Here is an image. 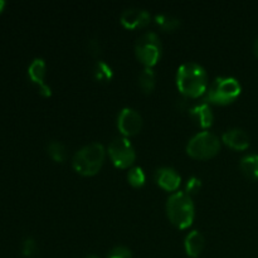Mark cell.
Segmentation results:
<instances>
[{"label": "cell", "mask_w": 258, "mask_h": 258, "mask_svg": "<svg viewBox=\"0 0 258 258\" xmlns=\"http://www.w3.org/2000/svg\"><path fill=\"white\" fill-rule=\"evenodd\" d=\"M176 86L181 95L197 98L208 90V73L197 62H185L176 71Z\"/></svg>", "instance_id": "cell-1"}, {"label": "cell", "mask_w": 258, "mask_h": 258, "mask_svg": "<svg viewBox=\"0 0 258 258\" xmlns=\"http://www.w3.org/2000/svg\"><path fill=\"white\" fill-rule=\"evenodd\" d=\"M106 149L100 143H90L82 146L75 153L72 158V165L81 175H95L102 168L105 163Z\"/></svg>", "instance_id": "cell-2"}, {"label": "cell", "mask_w": 258, "mask_h": 258, "mask_svg": "<svg viewBox=\"0 0 258 258\" xmlns=\"http://www.w3.org/2000/svg\"><path fill=\"white\" fill-rule=\"evenodd\" d=\"M166 214L174 226L185 229L191 226L196 216V207L186 191H175L166 201Z\"/></svg>", "instance_id": "cell-3"}, {"label": "cell", "mask_w": 258, "mask_h": 258, "mask_svg": "<svg viewBox=\"0 0 258 258\" xmlns=\"http://www.w3.org/2000/svg\"><path fill=\"white\" fill-rule=\"evenodd\" d=\"M242 92V86L234 77H217L206 92V101L216 105H228Z\"/></svg>", "instance_id": "cell-4"}, {"label": "cell", "mask_w": 258, "mask_h": 258, "mask_svg": "<svg viewBox=\"0 0 258 258\" xmlns=\"http://www.w3.org/2000/svg\"><path fill=\"white\" fill-rule=\"evenodd\" d=\"M221 149V140L211 131H201L196 134L186 144V153L189 156L199 160L211 159Z\"/></svg>", "instance_id": "cell-5"}, {"label": "cell", "mask_w": 258, "mask_h": 258, "mask_svg": "<svg viewBox=\"0 0 258 258\" xmlns=\"http://www.w3.org/2000/svg\"><path fill=\"white\" fill-rule=\"evenodd\" d=\"M135 54L145 67H153L161 57V42L155 32H145L136 39Z\"/></svg>", "instance_id": "cell-6"}, {"label": "cell", "mask_w": 258, "mask_h": 258, "mask_svg": "<svg viewBox=\"0 0 258 258\" xmlns=\"http://www.w3.org/2000/svg\"><path fill=\"white\" fill-rule=\"evenodd\" d=\"M111 161L120 169L130 168L136 159V151L133 143L125 136L115 138L107 148Z\"/></svg>", "instance_id": "cell-7"}, {"label": "cell", "mask_w": 258, "mask_h": 258, "mask_svg": "<svg viewBox=\"0 0 258 258\" xmlns=\"http://www.w3.org/2000/svg\"><path fill=\"white\" fill-rule=\"evenodd\" d=\"M117 127L125 138L136 135L143 127V117L133 107H123L118 112Z\"/></svg>", "instance_id": "cell-8"}, {"label": "cell", "mask_w": 258, "mask_h": 258, "mask_svg": "<svg viewBox=\"0 0 258 258\" xmlns=\"http://www.w3.org/2000/svg\"><path fill=\"white\" fill-rule=\"evenodd\" d=\"M151 15L146 9L141 8H127L120 15V22L127 29L144 28L150 23Z\"/></svg>", "instance_id": "cell-9"}, {"label": "cell", "mask_w": 258, "mask_h": 258, "mask_svg": "<svg viewBox=\"0 0 258 258\" xmlns=\"http://www.w3.org/2000/svg\"><path fill=\"white\" fill-rule=\"evenodd\" d=\"M154 179L156 184L168 191H174L180 186L181 176L178 171L171 166H161L154 173Z\"/></svg>", "instance_id": "cell-10"}, {"label": "cell", "mask_w": 258, "mask_h": 258, "mask_svg": "<svg viewBox=\"0 0 258 258\" xmlns=\"http://www.w3.org/2000/svg\"><path fill=\"white\" fill-rule=\"evenodd\" d=\"M222 141L234 150H246L251 144L248 134L239 127H232L224 131L222 135Z\"/></svg>", "instance_id": "cell-11"}, {"label": "cell", "mask_w": 258, "mask_h": 258, "mask_svg": "<svg viewBox=\"0 0 258 258\" xmlns=\"http://www.w3.org/2000/svg\"><path fill=\"white\" fill-rule=\"evenodd\" d=\"M189 115H190V117L193 118V121L197 125H199L203 128L212 126L214 121L213 111H212V107L207 102L193 106L189 110Z\"/></svg>", "instance_id": "cell-12"}, {"label": "cell", "mask_w": 258, "mask_h": 258, "mask_svg": "<svg viewBox=\"0 0 258 258\" xmlns=\"http://www.w3.org/2000/svg\"><path fill=\"white\" fill-rule=\"evenodd\" d=\"M206 246V238L199 231H191L188 233L184 241V247H185L186 253L190 257H198L202 253Z\"/></svg>", "instance_id": "cell-13"}, {"label": "cell", "mask_w": 258, "mask_h": 258, "mask_svg": "<svg viewBox=\"0 0 258 258\" xmlns=\"http://www.w3.org/2000/svg\"><path fill=\"white\" fill-rule=\"evenodd\" d=\"M45 75H47V64L43 58H34L28 68V76L30 81L38 86V88L45 85Z\"/></svg>", "instance_id": "cell-14"}, {"label": "cell", "mask_w": 258, "mask_h": 258, "mask_svg": "<svg viewBox=\"0 0 258 258\" xmlns=\"http://www.w3.org/2000/svg\"><path fill=\"white\" fill-rule=\"evenodd\" d=\"M242 173L252 180L258 179V154H247L239 160Z\"/></svg>", "instance_id": "cell-15"}, {"label": "cell", "mask_w": 258, "mask_h": 258, "mask_svg": "<svg viewBox=\"0 0 258 258\" xmlns=\"http://www.w3.org/2000/svg\"><path fill=\"white\" fill-rule=\"evenodd\" d=\"M156 85V73L153 67H145L139 75V86L144 93H151Z\"/></svg>", "instance_id": "cell-16"}, {"label": "cell", "mask_w": 258, "mask_h": 258, "mask_svg": "<svg viewBox=\"0 0 258 258\" xmlns=\"http://www.w3.org/2000/svg\"><path fill=\"white\" fill-rule=\"evenodd\" d=\"M155 22L159 27L165 32H173L178 29L181 24V20L173 14H158L155 17Z\"/></svg>", "instance_id": "cell-17"}, {"label": "cell", "mask_w": 258, "mask_h": 258, "mask_svg": "<svg viewBox=\"0 0 258 258\" xmlns=\"http://www.w3.org/2000/svg\"><path fill=\"white\" fill-rule=\"evenodd\" d=\"M47 153L57 163H63L67 159V149L64 144L58 140H52L48 143Z\"/></svg>", "instance_id": "cell-18"}, {"label": "cell", "mask_w": 258, "mask_h": 258, "mask_svg": "<svg viewBox=\"0 0 258 258\" xmlns=\"http://www.w3.org/2000/svg\"><path fill=\"white\" fill-rule=\"evenodd\" d=\"M93 76L97 81L101 82H108L112 80L113 71L110 64H107L103 60H96L95 66H93Z\"/></svg>", "instance_id": "cell-19"}, {"label": "cell", "mask_w": 258, "mask_h": 258, "mask_svg": "<svg viewBox=\"0 0 258 258\" xmlns=\"http://www.w3.org/2000/svg\"><path fill=\"white\" fill-rule=\"evenodd\" d=\"M127 180L135 188L143 186L146 181V175L144 169L140 168V166H133V168H130V170L127 171Z\"/></svg>", "instance_id": "cell-20"}, {"label": "cell", "mask_w": 258, "mask_h": 258, "mask_svg": "<svg viewBox=\"0 0 258 258\" xmlns=\"http://www.w3.org/2000/svg\"><path fill=\"white\" fill-rule=\"evenodd\" d=\"M107 258H133V253L130 249L125 246L113 247L107 254Z\"/></svg>", "instance_id": "cell-21"}, {"label": "cell", "mask_w": 258, "mask_h": 258, "mask_svg": "<svg viewBox=\"0 0 258 258\" xmlns=\"http://www.w3.org/2000/svg\"><path fill=\"white\" fill-rule=\"evenodd\" d=\"M22 251L24 256H33L37 252V242L34 241V238L32 237L25 238L22 244Z\"/></svg>", "instance_id": "cell-22"}, {"label": "cell", "mask_w": 258, "mask_h": 258, "mask_svg": "<svg viewBox=\"0 0 258 258\" xmlns=\"http://www.w3.org/2000/svg\"><path fill=\"white\" fill-rule=\"evenodd\" d=\"M202 188V180L197 176H191V178L188 179L186 181V193L190 196V194L197 193L199 189Z\"/></svg>", "instance_id": "cell-23"}, {"label": "cell", "mask_w": 258, "mask_h": 258, "mask_svg": "<svg viewBox=\"0 0 258 258\" xmlns=\"http://www.w3.org/2000/svg\"><path fill=\"white\" fill-rule=\"evenodd\" d=\"M87 48L88 52L93 55V57H98L101 54V44L98 42V39L96 38H91L87 42Z\"/></svg>", "instance_id": "cell-24"}, {"label": "cell", "mask_w": 258, "mask_h": 258, "mask_svg": "<svg viewBox=\"0 0 258 258\" xmlns=\"http://www.w3.org/2000/svg\"><path fill=\"white\" fill-rule=\"evenodd\" d=\"M253 52H254V54H256L258 57V38H257L256 42H254V44H253Z\"/></svg>", "instance_id": "cell-25"}, {"label": "cell", "mask_w": 258, "mask_h": 258, "mask_svg": "<svg viewBox=\"0 0 258 258\" xmlns=\"http://www.w3.org/2000/svg\"><path fill=\"white\" fill-rule=\"evenodd\" d=\"M4 8H5V2L0 0V13H2L3 10H4Z\"/></svg>", "instance_id": "cell-26"}, {"label": "cell", "mask_w": 258, "mask_h": 258, "mask_svg": "<svg viewBox=\"0 0 258 258\" xmlns=\"http://www.w3.org/2000/svg\"><path fill=\"white\" fill-rule=\"evenodd\" d=\"M85 258H98L97 256H93V254H90V256H86Z\"/></svg>", "instance_id": "cell-27"}]
</instances>
